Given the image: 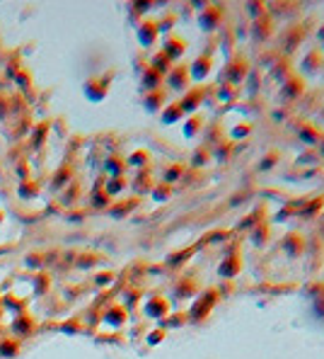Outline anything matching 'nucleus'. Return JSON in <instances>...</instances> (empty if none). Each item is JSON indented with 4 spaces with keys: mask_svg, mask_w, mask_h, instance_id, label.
<instances>
[{
    "mask_svg": "<svg viewBox=\"0 0 324 359\" xmlns=\"http://www.w3.org/2000/svg\"><path fill=\"white\" fill-rule=\"evenodd\" d=\"M225 75H228V85H240L242 80H247V75H249V63H247V59H245V56H235V59L228 63Z\"/></svg>",
    "mask_w": 324,
    "mask_h": 359,
    "instance_id": "1",
    "label": "nucleus"
},
{
    "mask_svg": "<svg viewBox=\"0 0 324 359\" xmlns=\"http://www.w3.org/2000/svg\"><path fill=\"white\" fill-rule=\"evenodd\" d=\"M220 22H223V10L218 5H208V12L201 15V27L206 32H215L220 27Z\"/></svg>",
    "mask_w": 324,
    "mask_h": 359,
    "instance_id": "2",
    "label": "nucleus"
},
{
    "mask_svg": "<svg viewBox=\"0 0 324 359\" xmlns=\"http://www.w3.org/2000/svg\"><path fill=\"white\" fill-rule=\"evenodd\" d=\"M303 90H305V83H303V78H298V75H293L288 83H283V85H281V95H283L286 100L298 97Z\"/></svg>",
    "mask_w": 324,
    "mask_h": 359,
    "instance_id": "3",
    "label": "nucleus"
},
{
    "mask_svg": "<svg viewBox=\"0 0 324 359\" xmlns=\"http://www.w3.org/2000/svg\"><path fill=\"white\" fill-rule=\"evenodd\" d=\"M242 270V262H240V257L237 255H230V257H225L223 262H220V267H218V272H220V277H235L237 272Z\"/></svg>",
    "mask_w": 324,
    "mask_h": 359,
    "instance_id": "4",
    "label": "nucleus"
},
{
    "mask_svg": "<svg viewBox=\"0 0 324 359\" xmlns=\"http://www.w3.org/2000/svg\"><path fill=\"white\" fill-rule=\"evenodd\" d=\"M286 37H288V39L283 42V51H286V54H293V51L298 49L300 39H303V27H293Z\"/></svg>",
    "mask_w": 324,
    "mask_h": 359,
    "instance_id": "5",
    "label": "nucleus"
},
{
    "mask_svg": "<svg viewBox=\"0 0 324 359\" xmlns=\"http://www.w3.org/2000/svg\"><path fill=\"white\" fill-rule=\"evenodd\" d=\"M303 235H298V233H288L286 235V240H283V248L290 253V255H300L303 253Z\"/></svg>",
    "mask_w": 324,
    "mask_h": 359,
    "instance_id": "6",
    "label": "nucleus"
},
{
    "mask_svg": "<svg viewBox=\"0 0 324 359\" xmlns=\"http://www.w3.org/2000/svg\"><path fill=\"white\" fill-rule=\"evenodd\" d=\"M273 78H276L281 85H283V83H288V80L293 78V75H290V63H288L286 59H281V61L273 66Z\"/></svg>",
    "mask_w": 324,
    "mask_h": 359,
    "instance_id": "7",
    "label": "nucleus"
},
{
    "mask_svg": "<svg viewBox=\"0 0 324 359\" xmlns=\"http://www.w3.org/2000/svg\"><path fill=\"white\" fill-rule=\"evenodd\" d=\"M210 68H213V61H210V56H201V59H198V61L194 63V71H191V75L201 80V78H206V75L210 73Z\"/></svg>",
    "mask_w": 324,
    "mask_h": 359,
    "instance_id": "8",
    "label": "nucleus"
},
{
    "mask_svg": "<svg viewBox=\"0 0 324 359\" xmlns=\"http://www.w3.org/2000/svg\"><path fill=\"white\" fill-rule=\"evenodd\" d=\"M324 63V56L320 54V51H312V54H307V59L303 61V71L305 73H312L315 68H320Z\"/></svg>",
    "mask_w": 324,
    "mask_h": 359,
    "instance_id": "9",
    "label": "nucleus"
},
{
    "mask_svg": "<svg viewBox=\"0 0 324 359\" xmlns=\"http://www.w3.org/2000/svg\"><path fill=\"white\" fill-rule=\"evenodd\" d=\"M201 100H203V90H198V87H196V90H191V92H189V97H187L184 102H179V105H182V109H187V112H194L196 107H198V102H201Z\"/></svg>",
    "mask_w": 324,
    "mask_h": 359,
    "instance_id": "10",
    "label": "nucleus"
},
{
    "mask_svg": "<svg viewBox=\"0 0 324 359\" xmlns=\"http://www.w3.org/2000/svg\"><path fill=\"white\" fill-rule=\"evenodd\" d=\"M298 136H300V141H305V144H320V134H317V129H312V127H307V124L300 127Z\"/></svg>",
    "mask_w": 324,
    "mask_h": 359,
    "instance_id": "11",
    "label": "nucleus"
},
{
    "mask_svg": "<svg viewBox=\"0 0 324 359\" xmlns=\"http://www.w3.org/2000/svg\"><path fill=\"white\" fill-rule=\"evenodd\" d=\"M249 131H252V127H249V124H240V127H235V129H232V139H245Z\"/></svg>",
    "mask_w": 324,
    "mask_h": 359,
    "instance_id": "12",
    "label": "nucleus"
},
{
    "mask_svg": "<svg viewBox=\"0 0 324 359\" xmlns=\"http://www.w3.org/2000/svg\"><path fill=\"white\" fill-rule=\"evenodd\" d=\"M235 95H232V85H223L220 90H218V100H225V102H230Z\"/></svg>",
    "mask_w": 324,
    "mask_h": 359,
    "instance_id": "13",
    "label": "nucleus"
},
{
    "mask_svg": "<svg viewBox=\"0 0 324 359\" xmlns=\"http://www.w3.org/2000/svg\"><path fill=\"white\" fill-rule=\"evenodd\" d=\"M174 75H177V78H174V87H184L187 80H189L187 71H184V68H182V71H174Z\"/></svg>",
    "mask_w": 324,
    "mask_h": 359,
    "instance_id": "14",
    "label": "nucleus"
},
{
    "mask_svg": "<svg viewBox=\"0 0 324 359\" xmlns=\"http://www.w3.org/2000/svg\"><path fill=\"white\" fill-rule=\"evenodd\" d=\"M201 124H203V122H201V117H194V119L187 124V136H194V131H196V129H201Z\"/></svg>",
    "mask_w": 324,
    "mask_h": 359,
    "instance_id": "15",
    "label": "nucleus"
},
{
    "mask_svg": "<svg viewBox=\"0 0 324 359\" xmlns=\"http://www.w3.org/2000/svg\"><path fill=\"white\" fill-rule=\"evenodd\" d=\"M254 243H259V245H264V243H266V226H257V228H254Z\"/></svg>",
    "mask_w": 324,
    "mask_h": 359,
    "instance_id": "16",
    "label": "nucleus"
},
{
    "mask_svg": "<svg viewBox=\"0 0 324 359\" xmlns=\"http://www.w3.org/2000/svg\"><path fill=\"white\" fill-rule=\"evenodd\" d=\"M179 112H182V105H174V107L167 112V117H165V119H167V122H174V119L179 117Z\"/></svg>",
    "mask_w": 324,
    "mask_h": 359,
    "instance_id": "17",
    "label": "nucleus"
},
{
    "mask_svg": "<svg viewBox=\"0 0 324 359\" xmlns=\"http://www.w3.org/2000/svg\"><path fill=\"white\" fill-rule=\"evenodd\" d=\"M247 7H249V10H252V12H264V7H266V5H261V2H249V5H247ZM259 15H257V17H259Z\"/></svg>",
    "mask_w": 324,
    "mask_h": 359,
    "instance_id": "18",
    "label": "nucleus"
},
{
    "mask_svg": "<svg viewBox=\"0 0 324 359\" xmlns=\"http://www.w3.org/2000/svg\"><path fill=\"white\" fill-rule=\"evenodd\" d=\"M320 39H324V27H322V29H320Z\"/></svg>",
    "mask_w": 324,
    "mask_h": 359,
    "instance_id": "19",
    "label": "nucleus"
}]
</instances>
